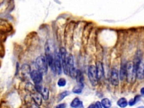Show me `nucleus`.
Instances as JSON below:
<instances>
[{"instance_id": "nucleus-22", "label": "nucleus", "mask_w": 144, "mask_h": 108, "mask_svg": "<svg viewBox=\"0 0 144 108\" xmlns=\"http://www.w3.org/2000/svg\"><path fill=\"white\" fill-rule=\"evenodd\" d=\"M140 96H138H138H135V97L134 99H131L129 101L128 105L129 106L135 105L136 104V102H138L140 100Z\"/></svg>"}, {"instance_id": "nucleus-21", "label": "nucleus", "mask_w": 144, "mask_h": 108, "mask_svg": "<svg viewBox=\"0 0 144 108\" xmlns=\"http://www.w3.org/2000/svg\"><path fill=\"white\" fill-rule=\"evenodd\" d=\"M83 86L81 85H77V86H75L74 88L72 90V91H73V92L76 94H81L82 92V90L83 88Z\"/></svg>"}, {"instance_id": "nucleus-14", "label": "nucleus", "mask_w": 144, "mask_h": 108, "mask_svg": "<svg viewBox=\"0 0 144 108\" xmlns=\"http://www.w3.org/2000/svg\"><path fill=\"white\" fill-rule=\"evenodd\" d=\"M76 81H77V84L78 85H81L84 86L83 84V76L82 72L80 70H77V76H76Z\"/></svg>"}, {"instance_id": "nucleus-24", "label": "nucleus", "mask_w": 144, "mask_h": 108, "mask_svg": "<svg viewBox=\"0 0 144 108\" xmlns=\"http://www.w3.org/2000/svg\"><path fill=\"white\" fill-rule=\"evenodd\" d=\"M94 106H95V108H103V107L101 102L99 101H96L95 104H94Z\"/></svg>"}, {"instance_id": "nucleus-7", "label": "nucleus", "mask_w": 144, "mask_h": 108, "mask_svg": "<svg viewBox=\"0 0 144 108\" xmlns=\"http://www.w3.org/2000/svg\"><path fill=\"white\" fill-rule=\"evenodd\" d=\"M43 74L39 70H33L31 72L30 77L36 85L40 84L43 80Z\"/></svg>"}, {"instance_id": "nucleus-26", "label": "nucleus", "mask_w": 144, "mask_h": 108, "mask_svg": "<svg viewBox=\"0 0 144 108\" xmlns=\"http://www.w3.org/2000/svg\"><path fill=\"white\" fill-rule=\"evenodd\" d=\"M31 108H40V107H39V105H37V104H36L35 103V104H33L32 105Z\"/></svg>"}, {"instance_id": "nucleus-23", "label": "nucleus", "mask_w": 144, "mask_h": 108, "mask_svg": "<svg viewBox=\"0 0 144 108\" xmlns=\"http://www.w3.org/2000/svg\"><path fill=\"white\" fill-rule=\"evenodd\" d=\"M66 85V81L65 79L64 78H60L57 81V85L59 87H65Z\"/></svg>"}, {"instance_id": "nucleus-13", "label": "nucleus", "mask_w": 144, "mask_h": 108, "mask_svg": "<svg viewBox=\"0 0 144 108\" xmlns=\"http://www.w3.org/2000/svg\"><path fill=\"white\" fill-rule=\"evenodd\" d=\"M22 72L23 75H24L25 77H28V76L31 75V70L30 66L27 64H23L22 67Z\"/></svg>"}, {"instance_id": "nucleus-6", "label": "nucleus", "mask_w": 144, "mask_h": 108, "mask_svg": "<svg viewBox=\"0 0 144 108\" xmlns=\"http://www.w3.org/2000/svg\"><path fill=\"white\" fill-rule=\"evenodd\" d=\"M55 72L56 73L59 75L61 74L63 65L60 51L56 52L55 55Z\"/></svg>"}, {"instance_id": "nucleus-18", "label": "nucleus", "mask_w": 144, "mask_h": 108, "mask_svg": "<svg viewBox=\"0 0 144 108\" xmlns=\"http://www.w3.org/2000/svg\"><path fill=\"white\" fill-rule=\"evenodd\" d=\"M25 90H26L28 92H30L31 94L36 92V89L35 86H34L31 83H28V84L25 85Z\"/></svg>"}, {"instance_id": "nucleus-4", "label": "nucleus", "mask_w": 144, "mask_h": 108, "mask_svg": "<svg viewBox=\"0 0 144 108\" xmlns=\"http://www.w3.org/2000/svg\"><path fill=\"white\" fill-rule=\"evenodd\" d=\"M68 68L69 75L71 78L75 79L77 76V70H76L75 68L73 56L71 54L68 56Z\"/></svg>"}, {"instance_id": "nucleus-28", "label": "nucleus", "mask_w": 144, "mask_h": 108, "mask_svg": "<svg viewBox=\"0 0 144 108\" xmlns=\"http://www.w3.org/2000/svg\"><path fill=\"white\" fill-rule=\"evenodd\" d=\"M87 108H95V106L94 104H91L90 106H89Z\"/></svg>"}, {"instance_id": "nucleus-10", "label": "nucleus", "mask_w": 144, "mask_h": 108, "mask_svg": "<svg viewBox=\"0 0 144 108\" xmlns=\"http://www.w3.org/2000/svg\"><path fill=\"white\" fill-rule=\"evenodd\" d=\"M137 77L139 80L144 79V63L142 59L137 65Z\"/></svg>"}, {"instance_id": "nucleus-8", "label": "nucleus", "mask_w": 144, "mask_h": 108, "mask_svg": "<svg viewBox=\"0 0 144 108\" xmlns=\"http://www.w3.org/2000/svg\"><path fill=\"white\" fill-rule=\"evenodd\" d=\"M119 79L120 78L118 70L116 68H113L112 70L111 76V84L114 86H118L119 85Z\"/></svg>"}, {"instance_id": "nucleus-2", "label": "nucleus", "mask_w": 144, "mask_h": 108, "mask_svg": "<svg viewBox=\"0 0 144 108\" xmlns=\"http://www.w3.org/2000/svg\"><path fill=\"white\" fill-rule=\"evenodd\" d=\"M36 66L39 70L43 74H46L48 70V64L46 57L41 55L38 57L36 60Z\"/></svg>"}, {"instance_id": "nucleus-25", "label": "nucleus", "mask_w": 144, "mask_h": 108, "mask_svg": "<svg viewBox=\"0 0 144 108\" xmlns=\"http://www.w3.org/2000/svg\"><path fill=\"white\" fill-rule=\"evenodd\" d=\"M66 104L65 103H62L60 104L57 105L55 108H66Z\"/></svg>"}, {"instance_id": "nucleus-3", "label": "nucleus", "mask_w": 144, "mask_h": 108, "mask_svg": "<svg viewBox=\"0 0 144 108\" xmlns=\"http://www.w3.org/2000/svg\"><path fill=\"white\" fill-rule=\"evenodd\" d=\"M88 76L91 84L93 86H96L97 85V83H98L96 66L91 65L89 66L88 69Z\"/></svg>"}, {"instance_id": "nucleus-16", "label": "nucleus", "mask_w": 144, "mask_h": 108, "mask_svg": "<svg viewBox=\"0 0 144 108\" xmlns=\"http://www.w3.org/2000/svg\"><path fill=\"white\" fill-rule=\"evenodd\" d=\"M117 104L118 106L121 108H124L127 106V105H128V102L127 100L126 99H125L124 97H122L119 99L118 100Z\"/></svg>"}, {"instance_id": "nucleus-1", "label": "nucleus", "mask_w": 144, "mask_h": 108, "mask_svg": "<svg viewBox=\"0 0 144 108\" xmlns=\"http://www.w3.org/2000/svg\"><path fill=\"white\" fill-rule=\"evenodd\" d=\"M137 65L133 61H130L127 63L126 79L131 84H133L137 78Z\"/></svg>"}, {"instance_id": "nucleus-15", "label": "nucleus", "mask_w": 144, "mask_h": 108, "mask_svg": "<svg viewBox=\"0 0 144 108\" xmlns=\"http://www.w3.org/2000/svg\"><path fill=\"white\" fill-rule=\"evenodd\" d=\"M83 106L82 102L80 101L78 97H75L73 101L71 102L70 106L73 108H78Z\"/></svg>"}, {"instance_id": "nucleus-9", "label": "nucleus", "mask_w": 144, "mask_h": 108, "mask_svg": "<svg viewBox=\"0 0 144 108\" xmlns=\"http://www.w3.org/2000/svg\"><path fill=\"white\" fill-rule=\"evenodd\" d=\"M96 69L98 81L101 80L104 76V69L103 63L101 61H97L96 63Z\"/></svg>"}, {"instance_id": "nucleus-11", "label": "nucleus", "mask_w": 144, "mask_h": 108, "mask_svg": "<svg viewBox=\"0 0 144 108\" xmlns=\"http://www.w3.org/2000/svg\"><path fill=\"white\" fill-rule=\"evenodd\" d=\"M31 96L33 101L35 102L36 104L39 106L41 105L42 102V96L41 94L36 91V92L31 94Z\"/></svg>"}, {"instance_id": "nucleus-20", "label": "nucleus", "mask_w": 144, "mask_h": 108, "mask_svg": "<svg viewBox=\"0 0 144 108\" xmlns=\"http://www.w3.org/2000/svg\"><path fill=\"white\" fill-rule=\"evenodd\" d=\"M69 95H70V92L68 91H64V92H61L60 94H59V95H58L57 101H61L65 97L68 96Z\"/></svg>"}, {"instance_id": "nucleus-17", "label": "nucleus", "mask_w": 144, "mask_h": 108, "mask_svg": "<svg viewBox=\"0 0 144 108\" xmlns=\"http://www.w3.org/2000/svg\"><path fill=\"white\" fill-rule=\"evenodd\" d=\"M101 103L104 108H110L112 106L111 101L108 98H104L101 101Z\"/></svg>"}, {"instance_id": "nucleus-19", "label": "nucleus", "mask_w": 144, "mask_h": 108, "mask_svg": "<svg viewBox=\"0 0 144 108\" xmlns=\"http://www.w3.org/2000/svg\"><path fill=\"white\" fill-rule=\"evenodd\" d=\"M41 94L45 100H47L49 98V90L47 88H44L42 90Z\"/></svg>"}, {"instance_id": "nucleus-27", "label": "nucleus", "mask_w": 144, "mask_h": 108, "mask_svg": "<svg viewBox=\"0 0 144 108\" xmlns=\"http://www.w3.org/2000/svg\"><path fill=\"white\" fill-rule=\"evenodd\" d=\"M140 93L142 95H143L144 96V87H142V88L140 90Z\"/></svg>"}, {"instance_id": "nucleus-5", "label": "nucleus", "mask_w": 144, "mask_h": 108, "mask_svg": "<svg viewBox=\"0 0 144 108\" xmlns=\"http://www.w3.org/2000/svg\"><path fill=\"white\" fill-rule=\"evenodd\" d=\"M60 53L62 61L63 69L64 73L67 75L68 74V56L66 55V51L64 47H61L60 49Z\"/></svg>"}, {"instance_id": "nucleus-12", "label": "nucleus", "mask_w": 144, "mask_h": 108, "mask_svg": "<svg viewBox=\"0 0 144 108\" xmlns=\"http://www.w3.org/2000/svg\"><path fill=\"white\" fill-rule=\"evenodd\" d=\"M126 66L127 63H122L119 72V78L121 81H123L126 78Z\"/></svg>"}]
</instances>
